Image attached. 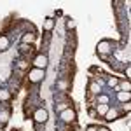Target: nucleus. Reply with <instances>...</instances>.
<instances>
[{
  "instance_id": "nucleus-19",
  "label": "nucleus",
  "mask_w": 131,
  "mask_h": 131,
  "mask_svg": "<svg viewBox=\"0 0 131 131\" xmlns=\"http://www.w3.org/2000/svg\"><path fill=\"white\" fill-rule=\"evenodd\" d=\"M26 67H28L26 61H19V63H18V68H26Z\"/></svg>"
},
{
  "instance_id": "nucleus-13",
  "label": "nucleus",
  "mask_w": 131,
  "mask_h": 131,
  "mask_svg": "<svg viewBox=\"0 0 131 131\" xmlns=\"http://www.w3.org/2000/svg\"><path fill=\"white\" fill-rule=\"evenodd\" d=\"M10 98V93L7 89H0V100L2 101H7Z\"/></svg>"
},
{
  "instance_id": "nucleus-10",
  "label": "nucleus",
  "mask_w": 131,
  "mask_h": 131,
  "mask_svg": "<svg viewBox=\"0 0 131 131\" xmlns=\"http://www.w3.org/2000/svg\"><path fill=\"white\" fill-rule=\"evenodd\" d=\"M9 110H5V108H4V110H0V124H5V122L9 121Z\"/></svg>"
},
{
  "instance_id": "nucleus-18",
  "label": "nucleus",
  "mask_w": 131,
  "mask_h": 131,
  "mask_svg": "<svg viewBox=\"0 0 131 131\" xmlns=\"http://www.w3.org/2000/svg\"><path fill=\"white\" fill-rule=\"evenodd\" d=\"M91 91H93V93H98V91H100V88H98V86H96V84H94V82H91Z\"/></svg>"
},
{
  "instance_id": "nucleus-15",
  "label": "nucleus",
  "mask_w": 131,
  "mask_h": 131,
  "mask_svg": "<svg viewBox=\"0 0 131 131\" xmlns=\"http://www.w3.org/2000/svg\"><path fill=\"white\" fill-rule=\"evenodd\" d=\"M65 26H67V30H73V28H75V21L73 19H67Z\"/></svg>"
},
{
  "instance_id": "nucleus-1",
  "label": "nucleus",
  "mask_w": 131,
  "mask_h": 131,
  "mask_svg": "<svg viewBox=\"0 0 131 131\" xmlns=\"http://www.w3.org/2000/svg\"><path fill=\"white\" fill-rule=\"evenodd\" d=\"M44 77H46V72L40 70V68H31V70L28 72V81L33 82V84L42 82V81H44Z\"/></svg>"
},
{
  "instance_id": "nucleus-21",
  "label": "nucleus",
  "mask_w": 131,
  "mask_h": 131,
  "mask_svg": "<svg viewBox=\"0 0 131 131\" xmlns=\"http://www.w3.org/2000/svg\"><path fill=\"white\" fill-rule=\"evenodd\" d=\"M86 131H98V128H96V126H88Z\"/></svg>"
},
{
  "instance_id": "nucleus-4",
  "label": "nucleus",
  "mask_w": 131,
  "mask_h": 131,
  "mask_svg": "<svg viewBox=\"0 0 131 131\" xmlns=\"http://www.w3.org/2000/svg\"><path fill=\"white\" fill-rule=\"evenodd\" d=\"M47 63H49V60H47L46 54H37L35 60H33V67H35V68H40V70H46Z\"/></svg>"
},
{
  "instance_id": "nucleus-6",
  "label": "nucleus",
  "mask_w": 131,
  "mask_h": 131,
  "mask_svg": "<svg viewBox=\"0 0 131 131\" xmlns=\"http://www.w3.org/2000/svg\"><path fill=\"white\" fill-rule=\"evenodd\" d=\"M108 108H110V107H108L107 103H98V107H96V112H98L100 115H103V117H105V114L108 112Z\"/></svg>"
},
{
  "instance_id": "nucleus-11",
  "label": "nucleus",
  "mask_w": 131,
  "mask_h": 131,
  "mask_svg": "<svg viewBox=\"0 0 131 131\" xmlns=\"http://www.w3.org/2000/svg\"><path fill=\"white\" fill-rule=\"evenodd\" d=\"M105 119H108V121L117 119V110H115V108H108V112L105 114Z\"/></svg>"
},
{
  "instance_id": "nucleus-14",
  "label": "nucleus",
  "mask_w": 131,
  "mask_h": 131,
  "mask_svg": "<svg viewBox=\"0 0 131 131\" xmlns=\"http://www.w3.org/2000/svg\"><path fill=\"white\" fill-rule=\"evenodd\" d=\"M56 88L61 89V91H65L67 88H68V82H67V81H58V82H56Z\"/></svg>"
},
{
  "instance_id": "nucleus-2",
  "label": "nucleus",
  "mask_w": 131,
  "mask_h": 131,
  "mask_svg": "<svg viewBox=\"0 0 131 131\" xmlns=\"http://www.w3.org/2000/svg\"><path fill=\"white\" fill-rule=\"evenodd\" d=\"M47 119H49V114H47V110H46V108H37V110H35V114H33V121L39 122V124L47 122Z\"/></svg>"
},
{
  "instance_id": "nucleus-3",
  "label": "nucleus",
  "mask_w": 131,
  "mask_h": 131,
  "mask_svg": "<svg viewBox=\"0 0 131 131\" xmlns=\"http://www.w3.org/2000/svg\"><path fill=\"white\" fill-rule=\"evenodd\" d=\"M96 49H98V54H101V58H107V54L112 52L114 47H112V44L108 40H101L100 44H98V47H96Z\"/></svg>"
},
{
  "instance_id": "nucleus-12",
  "label": "nucleus",
  "mask_w": 131,
  "mask_h": 131,
  "mask_svg": "<svg viewBox=\"0 0 131 131\" xmlns=\"http://www.w3.org/2000/svg\"><path fill=\"white\" fill-rule=\"evenodd\" d=\"M44 28H46L47 31H51L52 28H54V19H51V18H47V19H46V23H44Z\"/></svg>"
},
{
  "instance_id": "nucleus-17",
  "label": "nucleus",
  "mask_w": 131,
  "mask_h": 131,
  "mask_svg": "<svg viewBox=\"0 0 131 131\" xmlns=\"http://www.w3.org/2000/svg\"><path fill=\"white\" fill-rule=\"evenodd\" d=\"M129 88H131L129 82H122V84H121V89H122V91H126V93H129Z\"/></svg>"
},
{
  "instance_id": "nucleus-8",
  "label": "nucleus",
  "mask_w": 131,
  "mask_h": 131,
  "mask_svg": "<svg viewBox=\"0 0 131 131\" xmlns=\"http://www.w3.org/2000/svg\"><path fill=\"white\" fill-rule=\"evenodd\" d=\"M21 40H23V44H25V46H26V44H31V42L35 40V33H25Z\"/></svg>"
},
{
  "instance_id": "nucleus-22",
  "label": "nucleus",
  "mask_w": 131,
  "mask_h": 131,
  "mask_svg": "<svg viewBox=\"0 0 131 131\" xmlns=\"http://www.w3.org/2000/svg\"><path fill=\"white\" fill-rule=\"evenodd\" d=\"M98 131H110L108 128H98Z\"/></svg>"
},
{
  "instance_id": "nucleus-20",
  "label": "nucleus",
  "mask_w": 131,
  "mask_h": 131,
  "mask_svg": "<svg viewBox=\"0 0 131 131\" xmlns=\"http://www.w3.org/2000/svg\"><path fill=\"white\" fill-rule=\"evenodd\" d=\"M108 86H117V79H114V77L108 79Z\"/></svg>"
},
{
  "instance_id": "nucleus-9",
  "label": "nucleus",
  "mask_w": 131,
  "mask_h": 131,
  "mask_svg": "<svg viewBox=\"0 0 131 131\" xmlns=\"http://www.w3.org/2000/svg\"><path fill=\"white\" fill-rule=\"evenodd\" d=\"M129 98H131V94H129V93H126V91H121V93L117 94V100L121 101V103H124V101H129Z\"/></svg>"
},
{
  "instance_id": "nucleus-16",
  "label": "nucleus",
  "mask_w": 131,
  "mask_h": 131,
  "mask_svg": "<svg viewBox=\"0 0 131 131\" xmlns=\"http://www.w3.org/2000/svg\"><path fill=\"white\" fill-rule=\"evenodd\" d=\"M98 103H107V105H108V96H107V94H100V96H98Z\"/></svg>"
},
{
  "instance_id": "nucleus-7",
  "label": "nucleus",
  "mask_w": 131,
  "mask_h": 131,
  "mask_svg": "<svg viewBox=\"0 0 131 131\" xmlns=\"http://www.w3.org/2000/svg\"><path fill=\"white\" fill-rule=\"evenodd\" d=\"M9 49V39L5 35H0V51Z\"/></svg>"
},
{
  "instance_id": "nucleus-5",
  "label": "nucleus",
  "mask_w": 131,
  "mask_h": 131,
  "mask_svg": "<svg viewBox=\"0 0 131 131\" xmlns=\"http://www.w3.org/2000/svg\"><path fill=\"white\" fill-rule=\"evenodd\" d=\"M60 117H61V121H63V122H73V121H75V110H72V108H65V110H61Z\"/></svg>"
}]
</instances>
